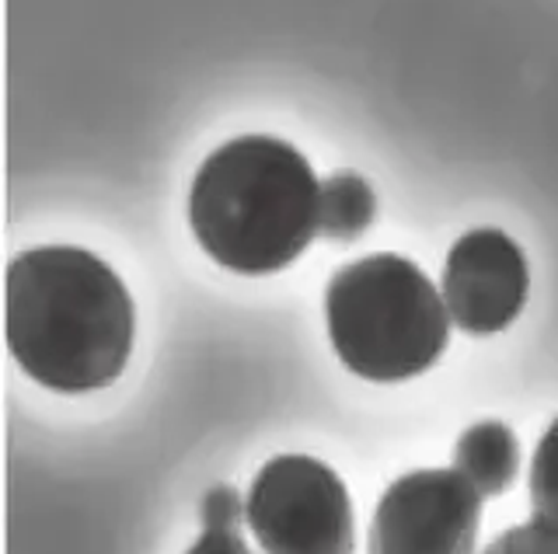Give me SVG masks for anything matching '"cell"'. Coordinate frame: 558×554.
<instances>
[{
    "instance_id": "6da1fadb",
    "label": "cell",
    "mask_w": 558,
    "mask_h": 554,
    "mask_svg": "<svg viewBox=\"0 0 558 554\" xmlns=\"http://www.w3.org/2000/svg\"><path fill=\"white\" fill-rule=\"evenodd\" d=\"M8 349L35 384L60 394L109 387L136 335L119 272L74 245L28 248L8 266Z\"/></svg>"
},
{
    "instance_id": "5b68a950",
    "label": "cell",
    "mask_w": 558,
    "mask_h": 554,
    "mask_svg": "<svg viewBox=\"0 0 558 554\" xmlns=\"http://www.w3.org/2000/svg\"><path fill=\"white\" fill-rule=\"evenodd\" d=\"M482 495L458 471L426 467L384 489L366 554H475Z\"/></svg>"
},
{
    "instance_id": "8fae6325",
    "label": "cell",
    "mask_w": 558,
    "mask_h": 554,
    "mask_svg": "<svg viewBox=\"0 0 558 554\" xmlns=\"http://www.w3.org/2000/svg\"><path fill=\"white\" fill-rule=\"evenodd\" d=\"M241 516H248V502H241L231 484H220L203 502V524L206 527H241Z\"/></svg>"
},
{
    "instance_id": "ba28073f",
    "label": "cell",
    "mask_w": 558,
    "mask_h": 554,
    "mask_svg": "<svg viewBox=\"0 0 558 554\" xmlns=\"http://www.w3.org/2000/svg\"><path fill=\"white\" fill-rule=\"evenodd\" d=\"M377 199L360 175H331L322 182V237L356 241L374 223Z\"/></svg>"
},
{
    "instance_id": "30bf717a",
    "label": "cell",
    "mask_w": 558,
    "mask_h": 554,
    "mask_svg": "<svg viewBox=\"0 0 558 554\" xmlns=\"http://www.w3.org/2000/svg\"><path fill=\"white\" fill-rule=\"evenodd\" d=\"M485 554H558V533L545 530L541 524H523L499 533Z\"/></svg>"
},
{
    "instance_id": "7c38bea8",
    "label": "cell",
    "mask_w": 558,
    "mask_h": 554,
    "mask_svg": "<svg viewBox=\"0 0 558 554\" xmlns=\"http://www.w3.org/2000/svg\"><path fill=\"white\" fill-rule=\"evenodd\" d=\"M185 554H252V547L244 544L241 530L234 527H206L199 541Z\"/></svg>"
},
{
    "instance_id": "7a4b0ae2",
    "label": "cell",
    "mask_w": 558,
    "mask_h": 554,
    "mask_svg": "<svg viewBox=\"0 0 558 554\" xmlns=\"http://www.w3.org/2000/svg\"><path fill=\"white\" fill-rule=\"evenodd\" d=\"M189 227L217 266L269 275L293 266L322 234V182L279 136H238L192 178Z\"/></svg>"
},
{
    "instance_id": "3957f363",
    "label": "cell",
    "mask_w": 558,
    "mask_h": 554,
    "mask_svg": "<svg viewBox=\"0 0 558 554\" xmlns=\"http://www.w3.org/2000/svg\"><path fill=\"white\" fill-rule=\"evenodd\" d=\"M325 321L345 370L374 384L426 373L450 342L447 300L401 255H371L342 266L325 290Z\"/></svg>"
},
{
    "instance_id": "52a82bcc",
    "label": "cell",
    "mask_w": 558,
    "mask_h": 554,
    "mask_svg": "<svg viewBox=\"0 0 558 554\" xmlns=\"http://www.w3.org/2000/svg\"><path fill=\"white\" fill-rule=\"evenodd\" d=\"M453 471H458L482 498H493L513 489L520 475V440L502 422H475L461 432L453 450Z\"/></svg>"
},
{
    "instance_id": "8992f818",
    "label": "cell",
    "mask_w": 558,
    "mask_h": 554,
    "mask_svg": "<svg viewBox=\"0 0 558 554\" xmlns=\"http://www.w3.org/2000/svg\"><path fill=\"white\" fill-rule=\"evenodd\" d=\"M527 258L502 231H468L444 262V300L450 321L468 335H499L527 304Z\"/></svg>"
},
{
    "instance_id": "9c48e42d",
    "label": "cell",
    "mask_w": 558,
    "mask_h": 554,
    "mask_svg": "<svg viewBox=\"0 0 558 554\" xmlns=\"http://www.w3.org/2000/svg\"><path fill=\"white\" fill-rule=\"evenodd\" d=\"M531 509L534 524L558 533V419L541 436L531 460Z\"/></svg>"
},
{
    "instance_id": "277c9868",
    "label": "cell",
    "mask_w": 558,
    "mask_h": 554,
    "mask_svg": "<svg viewBox=\"0 0 558 554\" xmlns=\"http://www.w3.org/2000/svg\"><path fill=\"white\" fill-rule=\"evenodd\" d=\"M248 527L266 554H353L356 519L345 481L318 457H272L252 481Z\"/></svg>"
}]
</instances>
